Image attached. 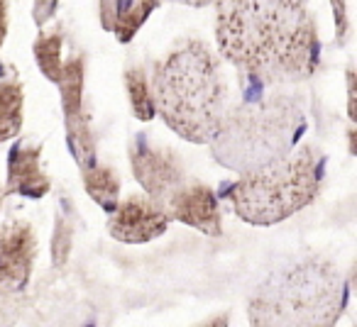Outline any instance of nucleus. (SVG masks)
I'll use <instances>...</instances> for the list:
<instances>
[{"label":"nucleus","instance_id":"f257e3e1","mask_svg":"<svg viewBox=\"0 0 357 327\" xmlns=\"http://www.w3.org/2000/svg\"><path fill=\"white\" fill-rule=\"evenodd\" d=\"M215 42L228 64L262 86L306 81L321 61L303 0H218Z\"/></svg>","mask_w":357,"mask_h":327},{"label":"nucleus","instance_id":"f03ea898","mask_svg":"<svg viewBox=\"0 0 357 327\" xmlns=\"http://www.w3.org/2000/svg\"><path fill=\"white\" fill-rule=\"evenodd\" d=\"M154 108L186 142L211 144L228 110V83L215 54L199 40L174 47L149 83Z\"/></svg>","mask_w":357,"mask_h":327},{"label":"nucleus","instance_id":"7ed1b4c3","mask_svg":"<svg viewBox=\"0 0 357 327\" xmlns=\"http://www.w3.org/2000/svg\"><path fill=\"white\" fill-rule=\"evenodd\" d=\"M347 283L328 259L303 257L269 273L252 293V325H333L345 310Z\"/></svg>","mask_w":357,"mask_h":327},{"label":"nucleus","instance_id":"20e7f679","mask_svg":"<svg viewBox=\"0 0 357 327\" xmlns=\"http://www.w3.org/2000/svg\"><path fill=\"white\" fill-rule=\"evenodd\" d=\"M303 129L306 118L294 98L282 93L257 95L228 105L220 129L211 139V152L220 166L243 174L289 154Z\"/></svg>","mask_w":357,"mask_h":327},{"label":"nucleus","instance_id":"39448f33","mask_svg":"<svg viewBox=\"0 0 357 327\" xmlns=\"http://www.w3.org/2000/svg\"><path fill=\"white\" fill-rule=\"evenodd\" d=\"M321 181L323 154L306 144L264 166L243 171L230 189V200L245 223L277 225L313 203Z\"/></svg>","mask_w":357,"mask_h":327},{"label":"nucleus","instance_id":"423d86ee","mask_svg":"<svg viewBox=\"0 0 357 327\" xmlns=\"http://www.w3.org/2000/svg\"><path fill=\"white\" fill-rule=\"evenodd\" d=\"M130 166L144 193L162 205L178 186L186 184L184 166L178 161L176 152H172L169 147H157L144 134L135 137L130 147Z\"/></svg>","mask_w":357,"mask_h":327},{"label":"nucleus","instance_id":"0eeeda50","mask_svg":"<svg viewBox=\"0 0 357 327\" xmlns=\"http://www.w3.org/2000/svg\"><path fill=\"white\" fill-rule=\"evenodd\" d=\"M169 218L167 208L157 203L154 198H142V196H130L113 208L108 223V232L113 239L125 244H144L162 237L167 232Z\"/></svg>","mask_w":357,"mask_h":327},{"label":"nucleus","instance_id":"6e6552de","mask_svg":"<svg viewBox=\"0 0 357 327\" xmlns=\"http://www.w3.org/2000/svg\"><path fill=\"white\" fill-rule=\"evenodd\" d=\"M37 257L35 230L25 220L0 225V291L15 293L27 286Z\"/></svg>","mask_w":357,"mask_h":327},{"label":"nucleus","instance_id":"1a4fd4ad","mask_svg":"<svg viewBox=\"0 0 357 327\" xmlns=\"http://www.w3.org/2000/svg\"><path fill=\"white\" fill-rule=\"evenodd\" d=\"M169 218L189 225L208 237H220L223 232V215L215 198V191L206 184H184L178 186L164 200Z\"/></svg>","mask_w":357,"mask_h":327},{"label":"nucleus","instance_id":"9d476101","mask_svg":"<svg viewBox=\"0 0 357 327\" xmlns=\"http://www.w3.org/2000/svg\"><path fill=\"white\" fill-rule=\"evenodd\" d=\"M42 144H25L17 142L10 149L8 157V193L25 196L30 200H40L50 193L52 181L50 176L42 171Z\"/></svg>","mask_w":357,"mask_h":327},{"label":"nucleus","instance_id":"9b49d317","mask_svg":"<svg viewBox=\"0 0 357 327\" xmlns=\"http://www.w3.org/2000/svg\"><path fill=\"white\" fill-rule=\"evenodd\" d=\"M162 0H118L115 6L113 27L120 45H130L132 37L139 32V27L147 22V17L159 8Z\"/></svg>","mask_w":357,"mask_h":327},{"label":"nucleus","instance_id":"f8f14e48","mask_svg":"<svg viewBox=\"0 0 357 327\" xmlns=\"http://www.w3.org/2000/svg\"><path fill=\"white\" fill-rule=\"evenodd\" d=\"M22 105L25 90L17 79L0 81V142L13 139L22 129Z\"/></svg>","mask_w":357,"mask_h":327},{"label":"nucleus","instance_id":"ddd939ff","mask_svg":"<svg viewBox=\"0 0 357 327\" xmlns=\"http://www.w3.org/2000/svg\"><path fill=\"white\" fill-rule=\"evenodd\" d=\"M84 176V189L89 193V198H93L96 205L105 210V213H113V208L118 205L120 198V179L110 166H100L93 164L89 169H81Z\"/></svg>","mask_w":357,"mask_h":327},{"label":"nucleus","instance_id":"4468645a","mask_svg":"<svg viewBox=\"0 0 357 327\" xmlns=\"http://www.w3.org/2000/svg\"><path fill=\"white\" fill-rule=\"evenodd\" d=\"M84 79H86V61L81 56H71L64 66H61L59 76V88H61V108H64V118L81 113L84 110Z\"/></svg>","mask_w":357,"mask_h":327},{"label":"nucleus","instance_id":"2eb2a0df","mask_svg":"<svg viewBox=\"0 0 357 327\" xmlns=\"http://www.w3.org/2000/svg\"><path fill=\"white\" fill-rule=\"evenodd\" d=\"M66 142L74 154L79 169H89L93 164H98V154H96V139L91 132L89 118L84 115V110L71 118H66Z\"/></svg>","mask_w":357,"mask_h":327},{"label":"nucleus","instance_id":"dca6fc26","mask_svg":"<svg viewBox=\"0 0 357 327\" xmlns=\"http://www.w3.org/2000/svg\"><path fill=\"white\" fill-rule=\"evenodd\" d=\"M125 88H128L130 108H132L135 118L149 122L157 115V108H154L152 88H149L147 74H144L142 66H132V69L125 71Z\"/></svg>","mask_w":357,"mask_h":327},{"label":"nucleus","instance_id":"f3484780","mask_svg":"<svg viewBox=\"0 0 357 327\" xmlns=\"http://www.w3.org/2000/svg\"><path fill=\"white\" fill-rule=\"evenodd\" d=\"M61 35L59 32H50V35H45L42 32L40 37H37L35 42V59H37V66H40V71L47 76L50 81H59L61 76V66H64V61H61Z\"/></svg>","mask_w":357,"mask_h":327},{"label":"nucleus","instance_id":"a211bd4d","mask_svg":"<svg viewBox=\"0 0 357 327\" xmlns=\"http://www.w3.org/2000/svg\"><path fill=\"white\" fill-rule=\"evenodd\" d=\"M71 234H74V220H71L69 215L59 213V218H56L54 239H52V259H54V266H64L66 259H69Z\"/></svg>","mask_w":357,"mask_h":327},{"label":"nucleus","instance_id":"6ab92c4d","mask_svg":"<svg viewBox=\"0 0 357 327\" xmlns=\"http://www.w3.org/2000/svg\"><path fill=\"white\" fill-rule=\"evenodd\" d=\"M333 20H335V37L337 45H345L347 32H350V20H347V0H331Z\"/></svg>","mask_w":357,"mask_h":327},{"label":"nucleus","instance_id":"aec40b11","mask_svg":"<svg viewBox=\"0 0 357 327\" xmlns=\"http://www.w3.org/2000/svg\"><path fill=\"white\" fill-rule=\"evenodd\" d=\"M56 10H59V0H35V6H32V17H35V22L42 27L56 15Z\"/></svg>","mask_w":357,"mask_h":327},{"label":"nucleus","instance_id":"412c9836","mask_svg":"<svg viewBox=\"0 0 357 327\" xmlns=\"http://www.w3.org/2000/svg\"><path fill=\"white\" fill-rule=\"evenodd\" d=\"M100 6V25L105 30L113 27V17H115V6H118V0H98Z\"/></svg>","mask_w":357,"mask_h":327},{"label":"nucleus","instance_id":"4be33fe9","mask_svg":"<svg viewBox=\"0 0 357 327\" xmlns=\"http://www.w3.org/2000/svg\"><path fill=\"white\" fill-rule=\"evenodd\" d=\"M347 113H350V120H355V74L352 69H347Z\"/></svg>","mask_w":357,"mask_h":327},{"label":"nucleus","instance_id":"5701e85b","mask_svg":"<svg viewBox=\"0 0 357 327\" xmlns=\"http://www.w3.org/2000/svg\"><path fill=\"white\" fill-rule=\"evenodd\" d=\"M8 37V0H0V47Z\"/></svg>","mask_w":357,"mask_h":327},{"label":"nucleus","instance_id":"b1692460","mask_svg":"<svg viewBox=\"0 0 357 327\" xmlns=\"http://www.w3.org/2000/svg\"><path fill=\"white\" fill-rule=\"evenodd\" d=\"M172 3H181V6H191V8H206L218 3V0H172Z\"/></svg>","mask_w":357,"mask_h":327},{"label":"nucleus","instance_id":"393cba45","mask_svg":"<svg viewBox=\"0 0 357 327\" xmlns=\"http://www.w3.org/2000/svg\"><path fill=\"white\" fill-rule=\"evenodd\" d=\"M3 196H6V191L0 189V205H3Z\"/></svg>","mask_w":357,"mask_h":327}]
</instances>
